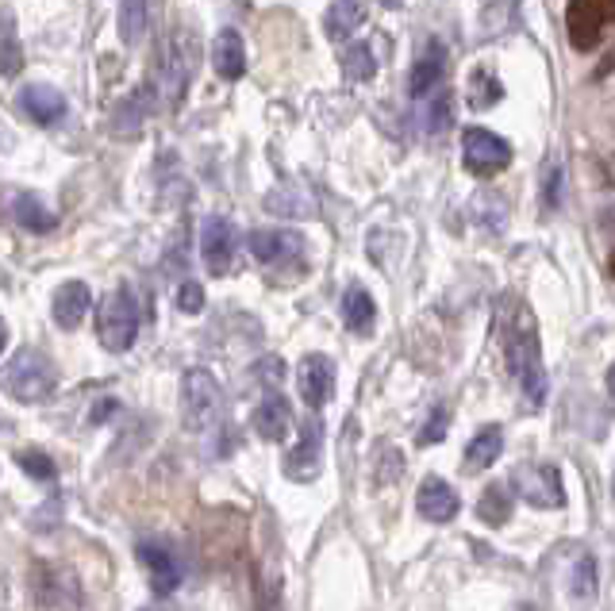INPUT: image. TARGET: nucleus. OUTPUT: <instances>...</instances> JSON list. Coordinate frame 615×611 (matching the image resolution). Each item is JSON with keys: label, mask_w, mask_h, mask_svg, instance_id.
I'll return each mask as SVG.
<instances>
[{"label": "nucleus", "mask_w": 615, "mask_h": 611, "mask_svg": "<svg viewBox=\"0 0 615 611\" xmlns=\"http://www.w3.org/2000/svg\"><path fill=\"white\" fill-rule=\"evenodd\" d=\"M500 320V350L512 381L523 389L531 407L546 400V369H543V346H538V323L535 312L520 297H504L497 308Z\"/></svg>", "instance_id": "1"}, {"label": "nucleus", "mask_w": 615, "mask_h": 611, "mask_svg": "<svg viewBox=\"0 0 615 611\" xmlns=\"http://www.w3.org/2000/svg\"><path fill=\"white\" fill-rule=\"evenodd\" d=\"M0 389L9 392L12 400H20V404H39V400L55 396L58 366L43 350L24 346V350H16L0 366Z\"/></svg>", "instance_id": "2"}, {"label": "nucleus", "mask_w": 615, "mask_h": 611, "mask_svg": "<svg viewBox=\"0 0 615 611\" xmlns=\"http://www.w3.org/2000/svg\"><path fill=\"white\" fill-rule=\"evenodd\" d=\"M182 416L193 431H212L223 416V389L208 369H185L182 377Z\"/></svg>", "instance_id": "3"}, {"label": "nucleus", "mask_w": 615, "mask_h": 611, "mask_svg": "<svg viewBox=\"0 0 615 611\" xmlns=\"http://www.w3.org/2000/svg\"><path fill=\"white\" fill-rule=\"evenodd\" d=\"M96 335H101L104 350L124 354L135 346L139 335V304H135L131 289H112L101 300V312H96Z\"/></svg>", "instance_id": "4"}, {"label": "nucleus", "mask_w": 615, "mask_h": 611, "mask_svg": "<svg viewBox=\"0 0 615 611\" xmlns=\"http://www.w3.org/2000/svg\"><path fill=\"white\" fill-rule=\"evenodd\" d=\"M462 165L474 177H497L512 165V142L492 135L489 127H466L462 131Z\"/></svg>", "instance_id": "5"}, {"label": "nucleus", "mask_w": 615, "mask_h": 611, "mask_svg": "<svg viewBox=\"0 0 615 611\" xmlns=\"http://www.w3.org/2000/svg\"><path fill=\"white\" fill-rule=\"evenodd\" d=\"M612 24L615 0H569L566 4V35L573 50H592Z\"/></svg>", "instance_id": "6"}, {"label": "nucleus", "mask_w": 615, "mask_h": 611, "mask_svg": "<svg viewBox=\"0 0 615 611\" xmlns=\"http://www.w3.org/2000/svg\"><path fill=\"white\" fill-rule=\"evenodd\" d=\"M193 66H197V43L189 32H174L162 47V89H166L170 108H182L193 81Z\"/></svg>", "instance_id": "7"}, {"label": "nucleus", "mask_w": 615, "mask_h": 611, "mask_svg": "<svg viewBox=\"0 0 615 611\" xmlns=\"http://www.w3.org/2000/svg\"><path fill=\"white\" fill-rule=\"evenodd\" d=\"M512 488L531 504V508H561L566 504V488H561V473L550 462H527L515 470Z\"/></svg>", "instance_id": "8"}, {"label": "nucleus", "mask_w": 615, "mask_h": 611, "mask_svg": "<svg viewBox=\"0 0 615 611\" xmlns=\"http://www.w3.org/2000/svg\"><path fill=\"white\" fill-rule=\"evenodd\" d=\"M235 251H239L235 223L223 220V216H212V220L205 223V231H200V258H205L208 274L212 277L231 274V266H235Z\"/></svg>", "instance_id": "9"}, {"label": "nucleus", "mask_w": 615, "mask_h": 611, "mask_svg": "<svg viewBox=\"0 0 615 611\" xmlns=\"http://www.w3.org/2000/svg\"><path fill=\"white\" fill-rule=\"evenodd\" d=\"M320 462H324V424L316 419H308L300 427V442L285 454V477L289 481H316L320 477Z\"/></svg>", "instance_id": "10"}, {"label": "nucleus", "mask_w": 615, "mask_h": 611, "mask_svg": "<svg viewBox=\"0 0 615 611\" xmlns=\"http://www.w3.org/2000/svg\"><path fill=\"white\" fill-rule=\"evenodd\" d=\"M297 389L304 404L320 412L335 392V361L327 354H304V361L297 366Z\"/></svg>", "instance_id": "11"}, {"label": "nucleus", "mask_w": 615, "mask_h": 611, "mask_svg": "<svg viewBox=\"0 0 615 611\" xmlns=\"http://www.w3.org/2000/svg\"><path fill=\"white\" fill-rule=\"evenodd\" d=\"M16 104H20V112H24L32 124H39V127H55L58 119L66 116V93L62 89H55V85H47V81H35V85H24L20 89V96H16Z\"/></svg>", "instance_id": "12"}, {"label": "nucleus", "mask_w": 615, "mask_h": 611, "mask_svg": "<svg viewBox=\"0 0 615 611\" xmlns=\"http://www.w3.org/2000/svg\"><path fill=\"white\" fill-rule=\"evenodd\" d=\"M246 246H251L254 262H262V266H281V262L304 254V239H300L297 231H274V228L251 231V235H246Z\"/></svg>", "instance_id": "13"}, {"label": "nucleus", "mask_w": 615, "mask_h": 611, "mask_svg": "<svg viewBox=\"0 0 615 611\" xmlns=\"http://www.w3.org/2000/svg\"><path fill=\"white\" fill-rule=\"evenodd\" d=\"M416 508L423 519H431V523H450V519L457 516V508H462V500H457L454 485L442 477H423L416 488Z\"/></svg>", "instance_id": "14"}, {"label": "nucleus", "mask_w": 615, "mask_h": 611, "mask_svg": "<svg viewBox=\"0 0 615 611\" xmlns=\"http://www.w3.org/2000/svg\"><path fill=\"white\" fill-rule=\"evenodd\" d=\"M139 562L150 577V588H154L159 596H170L177 585H182V565H177V557L170 554L166 546H159V542H142Z\"/></svg>", "instance_id": "15"}, {"label": "nucleus", "mask_w": 615, "mask_h": 611, "mask_svg": "<svg viewBox=\"0 0 615 611\" xmlns=\"http://www.w3.org/2000/svg\"><path fill=\"white\" fill-rule=\"evenodd\" d=\"M66 588H78V580L70 577L58 565L39 562L35 565V603L43 608H58V603H81V592H66Z\"/></svg>", "instance_id": "16"}, {"label": "nucleus", "mask_w": 615, "mask_h": 611, "mask_svg": "<svg viewBox=\"0 0 615 611\" xmlns=\"http://www.w3.org/2000/svg\"><path fill=\"white\" fill-rule=\"evenodd\" d=\"M251 424H254V431H258L266 442H281L285 435H289V427H292V407H289V400L277 396V389H274L266 400H262L258 407H254Z\"/></svg>", "instance_id": "17"}, {"label": "nucleus", "mask_w": 615, "mask_h": 611, "mask_svg": "<svg viewBox=\"0 0 615 611\" xmlns=\"http://www.w3.org/2000/svg\"><path fill=\"white\" fill-rule=\"evenodd\" d=\"M89 304H93V292H89V285L85 281H66V285H58V292H55V323L62 331H78L81 327V320H85V312H89Z\"/></svg>", "instance_id": "18"}, {"label": "nucleus", "mask_w": 615, "mask_h": 611, "mask_svg": "<svg viewBox=\"0 0 615 611\" xmlns=\"http://www.w3.org/2000/svg\"><path fill=\"white\" fill-rule=\"evenodd\" d=\"M212 70L220 73L223 81H239L246 73V47L243 35L235 27H223L212 43Z\"/></svg>", "instance_id": "19"}, {"label": "nucleus", "mask_w": 615, "mask_h": 611, "mask_svg": "<svg viewBox=\"0 0 615 611\" xmlns=\"http://www.w3.org/2000/svg\"><path fill=\"white\" fill-rule=\"evenodd\" d=\"M365 20H370V4H365V0H332L324 12V32H327V39L339 43V39H350Z\"/></svg>", "instance_id": "20"}, {"label": "nucleus", "mask_w": 615, "mask_h": 611, "mask_svg": "<svg viewBox=\"0 0 615 611\" xmlns=\"http://www.w3.org/2000/svg\"><path fill=\"white\" fill-rule=\"evenodd\" d=\"M466 101H469V108L489 112L492 104L504 101V81H500L489 66H474L466 78Z\"/></svg>", "instance_id": "21"}, {"label": "nucleus", "mask_w": 615, "mask_h": 611, "mask_svg": "<svg viewBox=\"0 0 615 611\" xmlns=\"http://www.w3.org/2000/svg\"><path fill=\"white\" fill-rule=\"evenodd\" d=\"M12 220L24 231H35V235H47V231L58 228V216L32 193H20L16 200H12Z\"/></svg>", "instance_id": "22"}, {"label": "nucleus", "mask_w": 615, "mask_h": 611, "mask_svg": "<svg viewBox=\"0 0 615 611\" xmlns=\"http://www.w3.org/2000/svg\"><path fill=\"white\" fill-rule=\"evenodd\" d=\"M150 108H154L150 85L135 89V93L127 96V101L119 104L116 112H112V131H116V135H139V127H142V119L150 116Z\"/></svg>", "instance_id": "23"}, {"label": "nucleus", "mask_w": 615, "mask_h": 611, "mask_svg": "<svg viewBox=\"0 0 615 611\" xmlns=\"http://www.w3.org/2000/svg\"><path fill=\"white\" fill-rule=\"evenodd\" d=\"M500 450H504V427L485 424L466 447V470H489L500 458Z\"/></svg>", "instance_id": "24"}, {"label": "nucleus", "mask_w": 615, "mask_h": 611, "mask_svg": "<svg viewBox=\"0 0 615 611\" xmlns=\"http://www.w3.org/2000/svg\"><path fill=\"white\" fill-rule=\"evenodd\" d=\"M373 320H378V304L362 285H350L347 297H343V323H347L355 335H370Z\"/></svg>", "instance_id": "25"}, {"label": "nucleus", "mask_w": 615, "mask_h": 611, "mask_svg": "<svg viewBox=\"0 0 615 611\" xmlns=\"http://www.w3.org/2000/svg\"><path fill=\"white\" fill-rule=\"evenodd\" d=\"M442 73H446V55H442L439 47L423 50V55L416 58V66H411V73H408V93L427 96L442 81Z\"/></svg>", "instance_id": "26"}, {"label": "nucleus", "mask_w": 615, "mask_h": 611, "mask_svg": "<svg viewBox=\"0 0 615 611\" xmlns=\"http://www.w3.org/2000/svg\"><path fill=\"white\" fill-rule=\"evenodd\" d=\"M20 70H24V47L16 35V16L12 9H0V73L16 78Z\"/></svg>", "instance_id": "27"}, {"label": "nucleus", "mask_w": 615, "mask_h": 611, "mask_svg": "<svg viewBox=\"0 0 615 611\" xmlns=\"http://www.w3.org/2000/svg\"><path fill=\"white\" fill-rule=\"evenodd\" d=\"M512 511H515V496H512V488H508V485H489L481 493V500H477V519H481V523H489V527L508 523V519H512Z\"/></svg>", "instance_id": "28"}, {"label": "nucleus", "mask_w": 615, "mask_h": 611, "mask_svg": "<svg viewBox=\"0 0 615 611\" xmlns=\"http://www.w3.org/2000/svg\"><path fill=\"white\" fill-rule=\"evenodd\" d=\"M147 32V0H119V39L135 47Z\"/></svg>", "instance_id": "29"}, {"label": "nucleus", "mask_w": 615, "mask_h": 611, "mask_svg": "<svg viewBox=\"0 0 615 611\" xmlns=\"http://www.w3.org/2000/svg\"><path fill=\"white\" fill-rule=\"evenodd\" d=\"M339 66L347 81H370L373 73H378V58H373V50L365 47V43H355V47L343 50Z\"/></svg>", "instance_id": "30"}, {"label": "nucleus", "mask_w": 615, "mask_h": 611, "mask_svg": "<svg viewBox=\"0 0 615 611\" xmlns=\"http://www.w3.org/2000/svg\"><path fill=\"white\" fill-rule=\"evenodd\" d=\"M569 585H573V596H577V600H592V596H596V557H592V554H581V557H577Z\"/></svg>", "instance_id": "31"}, {"label": "nucleus", "mask_w": 615, "mask_h": 611, "mask_svg": "<svg viewBox=\"0 0 615 611\" xmlns=\"http://www.w3.org/2000/svg\"><path fill=\"white\" fill-rule=\"evenodd\" d=\"M251 373H254V381L262 384V389H281L285 384V373H289V366H285V358H277V354H266V358H258L251 366Z\"/></svg>", "instance_id": "32"}, {"label": "nucleus", "mask_w": 615, "mask_h": 611, "mask_svg": "<svg viewBox=\"0 0 615 611\" xmlns=\"http://www.w3.org/2000/svg\"><path fill=\"white\" fill-rule=\"evenodd\" d=\"M561 185H566V170H561V162H550L543 177V212H554L561 204Z\"/></svg>", "instance_id": "33"}, {"label": "nucleus", "mask_w": 615, "mask_h": 611, "mask_svg": "<svg viewBox=\"0 0 615 611\" xmlns=\"http://www.w3.org/2000/svg\"><path fill=\"white\" fill-rule=\"evenodd\" d=\"M20 465H24V473L27 477H35V481H55V462H50L43 450H24L20 454Z\"/></svg>", "instance_id": "34"}, {"label": "nucleus", "mask_w": 615, "mask_h": 611, "mask_svg": "<svg viewBox=\"0 0 615 611\" xmlns=\"http://www.w3.org/2000/svg\"><path fill=\"white\" fill-rule=\"evenodd\" d=\"M446 427H450V412L446 407H439V412H431V419L423 424V431H419V447H434V442L446 439Z\"/></svg>", "instance_id": "35"}, {"label": "nucleus", "mask_w": 615, "mask_h": 611, "mask_svg": "<svg viewBox=\"0 0 615 611\" xmlns=\"http://www.w3.org/2000/svg\"><path fill=\"white\" fill-rule=\"evenodd\" d=\"M177 308H182L185 315L205 312V285H200V281H182V289H177Z\"/></svg>", "instance_id": "36"}, {"label": "nucleus", "mask_w": 615, "mask_h": 611, "mask_svg": "<svg viewBox=\"0 0 615 611\" xmlns=\"http://www.w3.org/2000/svg\"><path fill=\"white\" fill-rule=\"evenodd\" d=\"M427 127H431V131H446V127H454V101H450L446 93H439V101L431 104V112H427Z\"/></svg>", "instance_id": "37"}, {"label": "nucleus", "mask_w": 615, "mask_h": 611, "mask_svg": "<svg viewBox=\"0 0 615 611\" xmlns=\"http://www.w3.org/2000/svg\"><path fill=\"white\" fill-rule=\"evenodd\" d=\"M615 70V43H612V50H607L604 58H600V70H596V78H607V73Z\"/></svg>", "instance_id": "38"}, {"label": "nucleus", "mask_w": 615, "mask_h": 611, "mask_svg": "<svg viewBox=\"0 0 615 611\" xmlns=\"http://www.w3.org/2000/svg\"><path fill=\"white\" fill-rule=\"evenodd\" d=\"M607 392H612V400H615V366L607 369Z\"/></svg>", "instance_id": "39"}, {"label": "nucleus", "mask_w": 615, "mask_h": 611, "mask_svg": "<svg viewBox=\"0 0 615 611\" xmlns=\"http://www.w3.org/2000/svg\"><path fill=\"white\" fill-rule=\"evenodd\" d=\"M4 343H9V327H4V320H0V350H4Z\"/></svg>", "instance_id": "40"}, {"label": "nucleus", "mask_w": 615, "mask_h": 611, "mask_svg": "<svg viewBox=\"0 0 615 611\" xmlns=\"http://www.w3.org/2000/svg\"><path fill=\"white\" fill-rule=\"evenodd\" d=\"M378 4H385V9H401L404 0H378Z\"/></svg>", "instance_id": "41"}, {"label": "nucleus", "mask_w": 615, "mask_h": 611, "mask_svg": "<svg viewBox=\"0 0 615 611\" xmlns=\"http://www.w3.org/2000/svg\"><path fill=\"white\" fill-rule=\"evenodd\" d=\"M607 269H612V277H615V254H612V258H607Z\"/></svg>", "instance_id": "42"}]
</instances>
